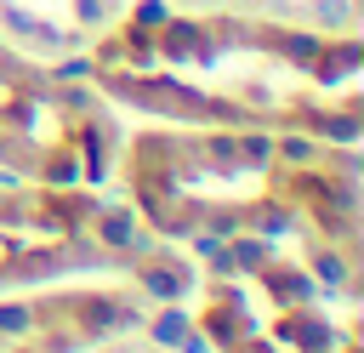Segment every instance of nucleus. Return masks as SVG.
I'll return each instance as SVG.
<instances>
[{"label":"nucleus","mask_w":364,"mask_h":353,"mask_svg":"<svg viewBox=\"0 0 364 353\" xmlns=\"http://www.w3.org/2000/svg\"><path fill=\"white\" fill-rule=\"evenodd\" d=\"M262 262H267V245H262V239H239V245L228 251V268H239V273H256Z\"/></svg>","instance_id":"nucleus-1"},{"label":"nucleus","mask_w":364,"mask_h":353,"mask_svg":"<svg viewBox=\"0 0 364 353\" xmlns=\"http://www.w3.org/2000/svg\"><path fill=\"white\" fill-rule=\"evenodd\" d=\"M154 336H159L165 347H182V336H188V313H182V307H165L159 325H154Z\"/></svg>","instance_id":"nucleus-2"},{"label":"nucleus","mask_w":364,"mask_h":353,"mask_svg":"<svg viewBox=\"0 0 364 353\" xmlns=\"http://www.w3.org/2000/svg\"><path fill=\"white\" fill-rule=\"evenodd\" d=\"M131 23H142V28H165V23H171V11H165V6H159V0H142V6H136V17H131Z\"/></svg>","instance_id":"nucleus-3"},{"label":"nucleus","mask_w":364,"mask_h":353,"mask_svg":"<svg viewBox=\"0 0 364 353\" xmlns=\"http://www.w3.org/2000/svg\"><path fill=\"white\" fill-rule=\"evenodd\" d=\"M0 330L23 336V330H28V307H17V302H11V307H0Z\"/></svg>","instance_id":"nucleus-4"}]
</instances>
